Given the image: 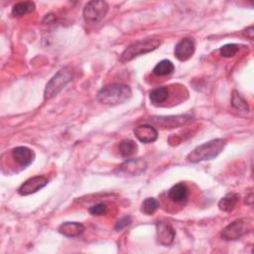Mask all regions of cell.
<instances>
[{
    "label": "cell",
    "mask_w": 254,
    "mask_h": 254,
    "mask_svg": "<svg viewBox=\"0 0 254 254\" xmlns=\"http://www.w3.org/2000/svg\"><path fill=\"white\" fill-rule=\"evenodd\" d=\"M147 169V163L141 159H129L122 163L116 170L120 176H138Z\"/></svg>",
    "instance_id": "cell-7"
},
{
    "label": "cell",
    "mask_w": 254,
    "mask_h": 254,
    "mask_svg": "<svg viewBox=\"0 0 254 254\" xmlns=\"http://www.w3.org/2000/svg\"><path fill=\"white\" fill-rule=\"evenodd\" d=\"M137 144L130 139H124L119 143V153L124 158H129L137 153Z\"/></svg>",
    "instance_id": "cell-19"
},
{
    "label": "cell",
    "mask_w": 254,
    "mask_h": 254,
    "mask_svg": "<svg viewBox=\"0 0 254 254\" xmlns=\"http://www.w3.org/2000/svg\"><path fill=\"white\" fill-rule=\"evenodd\" d=\"M245 35L249 40H253V36H254V32H253V27L250 26L245 30Z\"/></svg>",
    "instance_id": "cell-26"
},
{
    "label": "cell",
    "mask_w": 254,
    "mask_h": 254,
    "mask_svg": "<svg viewBox=\"0 0 254 254\" xmlns=\"http://www.w3.org/2000/svg\"><path fill=\"white\" fill-rule=\"evenodd\" d=\"M239 195L235 192H230L227 193L225 196H223L219 202H218V207L220 210L225 211V212H230L233 210L235 207L236 203L238 202Z\"/></svg>",
    "instance_id": "cell-17"
},
{
    "label": "cell",
    "mask_w": 254,
    "mask_h": 254,
    "mask_svg": "<svg viewBox=\"0 0 254 254\" xmlns=\"http://www.w3.org/2000/svg\"><path fill=\"white\" fill-rule=\"evenodd\" d=\"M157 240L162 245H170L175 239V229L173 226L166 221H158L156 224Z\"/></svg>",
    "instance_id": "cell-11"
},
{
    "label": "cell",
    "mask_w": 254,
    "mask_h": 254,
    "mask_svg": "<svg viewBox=\"0 0 254 254\" xmlns=\"http://www.w3.org/2000/svg\"><path fill=\"white\" fill-rule=\"evenodd\" d=\"M194 50H195L194 42L190 38H184L180 42H178V44L176 45L174 54L179 61L185 62L192 57Z\"/></svg>",
    "instance_id": "cell-10"
},
{
    "label": "cell",
    "mask_w": 254,
    "mask_h": 254,
    "mask_svg": "<svg viewBox=\"0 0 254 254\" xmlns=\"http://www.w3.org/2000/svg\"><path fill=\"white\" fill-rule=\"evenodd\" d=\"M250 229V222L247 221V219H236L229 223L227 226H225L220 235L221 238L227 241L237 240L241 236H243L245 233H247Z\"/></svg>",
    "instance_id": "cell-6"
},
{
    "label": "cell",
    "mask_w": 254,
    "mask_h": 254,
    "mask_svg": "<svg viewBox=\"0 0 254 254\" xmlns=\"http://www.w3.org/2000/svg\"><path fill=\"white\" fill-rule=\"evenodd\" d=\"M107 212V205L105 203H97L89 207V213L92 215H103Z\"/></svg>",
    "instance_id": "cell-24"
},
{
    "label": "cell",
    "mask_w": 254,
    "mask_h": 254,
    "mask_svg": "<svg viewBox=\"0 0 254 254\" xmlns=\"http://www.w3.org/2000/svg\"><path fill=\"white\" fill-rule=\"evenodd\" d=\"M190 115H177V116H157L150 118L151 121L163 128L180 127L190 121Z\"/></svg>",
    "instance_id": "cell-9"
},
{
    "label": "cell",
    "mask_w": 254,
    "mask_h": 254,
    "mask_svg": "<svg viewBox=\"0 0 254 254\" xmlns=\"http://www.w3.org/2000/svg\"><path fill=\"white\" fill-rule=\"evenodd\" d=\"M108 12V5L105 1L93 0L87 2L83 8V18L87 22L97 23L101 21Z\"/></svg>",
    "instance_id": "cell-5"
},
{
    "label": "cell",
    "mask_w": 254,
    "mask_h": 254,
    "mask_svg": "<svg viewBox=\"0 0 254 254\" xmlns=\"http://www.w3.org/2000/svg\"><path fill=\"white\" fill-rule=\"evenodd\" d=\"M225 145H226L225 139H222V138L213 139L194 148L188 155L187 158L191 163H198L201 161L211 160L216 158L222 152Z\"/></svg>",
    "instance_id": "cell-2"
},
{
    "label": "cell",
    "mask_w": 254,
    "mask_h": 254,
    "mask_svg": "<svg viewBox=\"0 0 254 254\" xmlns=\"http://www.w3.org/2000/svg\"><path fill=\"white\" fill-rule=\"evenodd\" d=\"M169 96H170V89L168 86L157 87L153 89L149 94L150 101L154 105H161L162 103L168 100Z\"/></svg>",
    "instance_id": "cell-16"
},
{
    "label": "cell",
    "mask_w": 254,
    "mask_h": 254,
    "mask_svg": "<svg viewBox=\"0 0 254 254\" xmlns=\"http://www.w3.org/2000/svg\"><path fill=\"white\" fill-rule=\"evenodd\" d=\"M11 155L12 158L17 162V164L22 168H27L34 161L35 158L34 152L25 146H19L14 148L11 151Z\"/></svg>",
    "instance_id": "cell-12"
},
{
    "label": "cell",
    "mask_w": 254,
    "mask_h": 254,
    "mask_svg": "<svg viewBox=\"0 0 254 254\" xmlns=\"http://www.w3.org/2000/svg\"><path fill=\"white\" fill-rule=\"evenodd\" d=\"M161 44H162V40L154 39V38H148V39L137 41L131 44L130 46H128L123 51L120 57V61L122 63L129 62L140 55H144L156 50Z\"/></svg>",
    "instance_id": "cell-3"
},
{
    "label": "cell",
    "mask_w": 254,
    "mask_h": 254,
    "mask_svg": "<svg viewBox=\"0 0 254 254\" xmlns=\"http://www.w3.org/2000/svg\"><path fill=\"white\" fill-rule=\"evenodd\" d=\"M239 50V46L237 44H226L222 46L219 50L220 55L224 58H232L234 57Z\"/></svg>",
    "instance_id": "cell-23"
},
{
    "label": "cell",
    "mask_w": 254,
    "mask_h": 254,
    "mask_svg": "<svg viewBox=\"0 0 254 254\" xmlns=\"http://www.w3.org/2000/svg\"><path fill=\"white\" fill-rule=\"evenodd\" d=\"M72 70L69 67L61 68L47 83L44 96L45 99H51L58 95L64 87L71 80Z\"/></svg>",
    "instance_id": "cell-4"
},
{
    "label": "cell",
    "mask_w": 254,
    "mask_h": 254,
    "mask_svg": "<svg viewBox=\"0 0 254 254\" xmlns=\"http://www.w3.org/2000/svg\"><path fill=\"white\" fill-rule=\"evenodd\" d=\"M48 183H49V180L46 177L35 176L33 178L28 179L26 182H24L18 189V192L21 195H29L46 187Z\"/></svg>",
    "instance_id": "cell-8"
},
{
    "label": "cell",
    "mask_w": 254,
    "mask_h": 254,
    "mask_svg": "<svg viewBox=\"0 0 254 254\" xmlns=\"http://www.w3.org/2000/svg\"><path fill=\"white\" fill-rule=\"evenodd\" d=\"M168 196L171 200L177 203H183L188 200L189 197V190L184 183H179L173 186L169 191Z\"/></svg>",
    "instance_id": "cell-14"
},
{
    "label": "cell",
    "mask_w": 254,
    "mask_h": 254,
    "mask_svg": "<svg viewBox=\"0 0 254 254\" xmlns=\"http://www.w3.org/2000/svg\"><path fill=\"white\" fill-rule=\"evenodd\" d=\"M35 10V4L30 1L19 2L15 4L12 8V15L15 17H22L28 13H31Z\"/></svg>",
    "instance_id": "cell-20"
},
{
    "label": "cell",
    "mask_w": 254,
    "mask_h": 254,
    "mask_svg": "<svg viewBox=\"0 0 254 254\" xmlns=\"http://www.w3.org/2000/svg\"><path fill=\"white\" fill-rule=\"evenodd\" d=\"M131 222H132V218H131V216H129V215L124 216V217L120 218V219L116 222V224H115V226H114V229H115L116 231L122 230V229H123V228H125L126 226L130 225V224H131Z\"/></svg>",
    "instance_id": "cell-25"
},
{
    "label": "cell",
    "mask_w": 254,
    "mask_h": 254,
    "mask_svg": "<svg viewBox=\"0 0 254 254\" xmlns=\"http://www.w3.org/2000/svg\"><path fill=\"white\" fill-rule=\"evenodd\" d=\"M231 104L237 110L244 111V112H247L249 110V106H248L247 102L241 97V95L237 91H233Z\"/></svg>",
    "instance_id": "cell-21"
},
{
    "label": "cell",
    "mask_w": 254,
    "mask_h": 254,
    "mask_svg": "<svg viewBox=\"0 0 254 254\" xmlns=\"http://www.w3.org/2000/svg\"><path fill=\"white\" fill-rule=\"evenodd\" d=\"M134 134L138 140L143 143H152L158 138V131L156 128L148 124L136 126L134 128Z\"/></svg>",
    "instance_id": "cell-13"
},
{
    "label": "cell",
    "mask_w": 254,
    "mask_h": 254,
    "mask_svg": "<svg viewBox=\"0 0 254 254\" xmlns=\"http://www.w3.org/2000/svg\"><path fill=\"white\" fill-rule=\"evenodd\" d=\"M159 207V202L154 197H147L142 203V211L148 215L153 214Z\"/></svg>",
    "instance_id": "cell-22"
},
{
    "label": "cell",
    "mask_w": 254,
    "mask_h": 254,
    "mask_svg": "<svg viewBox=\"0 0 254 254\" xmlns=\"http://www.w3.org/2000/svg\"><path fill=\"white\" fill-rule=\"evenodd\" d=\"M84 230L83 224L79 222L66 221L62 223L59 226V232L67 237H76L79 236Z\"/></svg>",
    "instance_id": "cell-15"
},
{
    "label": "cell",
    "mask_w": 254,
    "mask_h": 254,
    "mask_svg": "<svg viewBox=\"0 0 254 254\" xmlns=\"http://www.w3.org/2000/svg\"><path fill=\"white\" fill-rule=\"evenodd\" d=\"M175 70L174 64L169 60H163L159 62L155 67L153 68V73L158 76H165L169 75Z\"/></svg>",
    "instance_id": "cell-18"
},
{
    "label": "cell",
    "mask_w": 254,
    "mask_h": 254,
    "mask_svg": "<svg viewBox=\"0 0 254 254\" xmlns=\"http://www.w3.org/2000/svg\"><path fill=\"white\" fill-rule=\"evenodd\" d=\"M132 95L129 85L123 83H112L102 87L96 95L97 100L106 105H117L127 101Z\"/></svg>",
    "instance_id": "cell-1"
}]
</instances>
